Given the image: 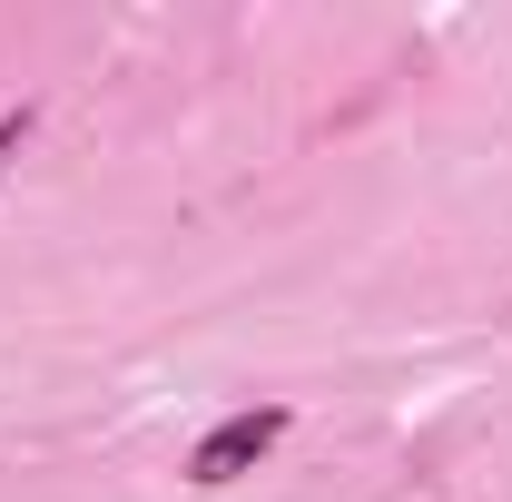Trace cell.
I'll use <instances>...</instances> for the list:
<instances>
[{
	"label": "cell",
	"instance_id": "obj_2",
	"mask_svg": "<svg viewBox=\"0 0 512 502\" xmlns=\"http://www.w3.org/2000/svg\"><path fill=\"white\" fill-rule=\"evenodd\" d=\"M30 128H40V109H30V99H20V109H0V168L30 148Z\"/></svg>",
	"mask_w": 512,
	"mask_h": 502
},
{
	"label": "cell",
	"instance_id": "obj_1",
	"mask_svg": "<svg viewBox=\"0 0 512 502\" xmlns=\"http://www.w3.org/2000/svg\"><path fill=\"white\" fill-rule=\"evenodd\" d=\"M286 424H296L286 404H237V414H217V424L197 434V453H188V483L197 493H227L237 473H256V463L286 443Z\"/></svg>",
	"mask_w": 512,
	"mask_h": 502
}]
</instances>
